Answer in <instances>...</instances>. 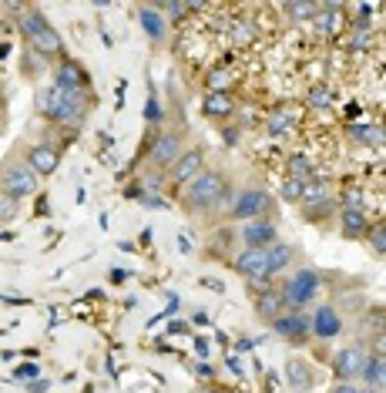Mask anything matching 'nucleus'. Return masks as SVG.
Instances as JSON below:
<instances>
[{
  "label": "nucleus",
  "instance_id": "18",
  "mask_svg": "<svg viewBox=\"0 0 386 393\" xmlns=\"http://www.w3.org/2000/svg\"><path fill=\"white\" fill-rule=\"evenodd\" d=\"M138 24H141V30L148 34V41L152 44H165L168 41V20H165V14H162L155 4H141L138 7Z\"/></svg>",
  "mask_w": 386,
  "mask_h": 393
},
{
  "label": "nucleus",
  "instance_id": "21",
  "mask_svg": "<svg viewBox=\"0 0 386 393\" xmlns=\"http://www.w3.org/2000/svg\"><path fill=\"white\" fill-rule=\"evenodd\" d=\"M235 111V98L229 91H205L202 98V114L205 118H229Z\"/></svg>",
  "mask_w": 386,
  "mask_h": 393
},
{
  "label": "nucleus",
  "instance_id": "44",
  "mask_svg": "<svg viewBox=\"0 0 386 393\" xmlns=\"http://www.w3.org/2000/svg\"><path fill=\"white\" fill-rule=\"evenodd\" d=\"M168 333H188V323H181V320H175V323L168 326Z\"/></svg>",
  "mask_w": 386,
  "mask_h": 393
},
{
  "label": "nucleus",
  "instance_id": "23",
  "mask_svg": "<svg viewBox=\"0 0 386 393\" xmlns=\"http://www.w3.org/2000/svg\"><path fill=\"white\" fill-rule=\"evenodd\" d=\"M359 329H363V339H359V343H373L376 337H383V306H380V303H376V306L363 316Z\"/></svg>",
  "mask_w": 386,
  "mask_h": 393
},
{
  "label": "nucleus",
  "instance_id": "14",
  "mask_svg": "<svg viewBox=\"0 0 386 393\" xmlns=\"http://www.w3.org/2000/svg\"><path fill=\"white\" fill-rule=\"evenodd\" d=\"M232 272H239L246 282L252 279H272L265 269V249H242L232 255Z\"/></svg>",
  "mask_w": 386,
  "mask_h": 393
},
{
  "label": "nucleus",
  "instance_id": "17",
  "mask_svg": "<svg viewBox=\"0 0 386 393\" xmlns=\"http://www.w3.org/2000/svg\"><path fill=\"white\" fill-rule=\"evenodd\" d=\"M286 383L292 393H309L316 387V370L313 363H306L303 356H289L286 360Z\"/></svg>",
  "mask_w": 386,
  "mask_h": 393
},
{
  "label": "nucleus",
  "instance_id": "27",
  "mask_svg": "<svg viewBox=\"0 0 386 393\" xmlns=\"http://www.w3.org/2000/svg\"><path fill=\"white\" fill-rule=\"evenodd\" d=\"M235 242H239V229H232V225H222L219 232H215V253L229 255Z\"/></svg>",
  "mask_w": 386,
  "mask_h": 393
},
{
  "label": "nucleus",
  "instance_id": "8",
  "mask_svg": "<svg viewBox=\"0 0 386 393\" xmlns=\"http://www.w3.org/2000/svg\"><path fill=\"white\" fill-rule=\"evenodd\" d=\"M366 356H370L366 343L339 346V350L332 353V377H336V383H339V380H343V383L359 380V370H363V363H366Z\"/></svg>",
  "mask_w": 386,
  "mask_h": 393
},
{
  "label": "nucleus",
  "instance_id": "19",
  "mask_svg": "<svg viewBox=\"0 0 386 393\" xmlns=\"http://www.w3.org/2000/svg\"><path fill=\"white\" fill-rule=\"evenodd\" d=\"M383 380H386V360L383 353H370L366 356V363H363V370H359V387H366V390H376L383 393Z\"/></svg>",
  "mask_w": 386,
  "mask_h": 393
},
{
  "label": "nucleus",
  "instance_id": "40",
  "mask_svg": "<svg viewBox=\"0 0 386 393\" xmlns=\"http://www.w3.org/2000/svg\"><path fill=\"white\" fill-rule=\"evenodd\" d=\"M145 195H148V192L141 188V182H131V185H128V188H124V198H138V202H141V198H145Z\"/></svg>",
  "mask_w": 386,
  "mask_h": 393
},
{
  "label": "nucleus",
  "instance_id": "41",
  "mask_svg": "<svg viewBox=\"0 0 386 393\" xmlns=\"http://www.w3.org/2000/svg\"><path fill=\"white\" fill-rule=\"evenodd\" d=\"M222 131H225V135H222V138H225V145H235V141L242 138V131H239V128H222Z\"/></svg>",
  "mask_w": 386,
  "mask_h": 393
},
{
  "label": "nucleus",
  "instance_id": "6",
  "mask_svg": "<svg viewBox=\"0 0 386 393\" xmlns=\"http://www.w3.org/2000/svg\"><path fill=\"white\" fill-rule=\"evenodd\" d=\"M185 138H188V125H185V128H181V125L162 128V131H158V138L152 141L148 155H145V158H148V169L165 175V171L179 162V155L185 152Z\"/></svg>",
  "mask_w": 386,
  "mask_h": 393
},
{
  "label": "nucleus",
  "instance_id": "2",
  "mask_svg": "<svg viewBox=\"0 0 386 393\" xmlns=\"http://www.w3.org/2000/svg\"><path fill=\"white\" fill-rule=\"evenodd\" d=\"M20 34L30 44V51L37 57H44V61H61L64 57V37L44 17L41 7H24L20 11Z\"/></svg>",
  "mask_w": 386,
  "mask_h": 393
},
{
  "label": "nucleus",
  "instance_id": "26",
  "mask_svg": "<svg viewBox=\"0 0 386 393\" xmlns=\"http://www.w3.org/2000/svg\"><path fill=\"white\" fill-rule=\"evenodd\" d=\"M363 239L370 242V249H373V255H376V259H383V255H386V225H383V222L370 225Z\"/></svg>",
  "mask_w": 386,
  "mask_h": 393
},
{
  "label": "nucleus",
  "instance_id": "38",
  "mask_svg": "<svg viewBox=\"0 0 386 393\" xmlns=\"http://www.w3.org/2000/svg\"><path fill=\"white\" fill-rule=\"evenodd\" d=\"M330 393H363V387H359L356 380H349V383H343V380H339V383H332V387H330Z\"/></svg>",
  "mask_w": 386,
  "mask_h": 393
},
{
  "label": "nucleus",
  "instance_id": "51",
  "mask_svg": "<svg viewBox=\"0 0 386 393\" xmlns=\"http://www.w3.org/2000/svg\"><path fill=\"white\" fill-rule=\"evenodd\" d=\"M363 393H376V390H366V387H363Z\"/></svg>",
  "mask_w": 386,
  "mask_h": 393
},
{
  "label": "nucleus",
  "instance_id": "3",
  "mask_svg": "<svg viewBox=\"0 0 386 393\" xmlns=\"http://www.w3.org/2000/svg\"><path fill=\"white\" fill-rule=\"evenodd\" d=\"M319 293H322V276H319L316 269H309V266L292 269V276L279 286V296H282L286 313H303L306 306H313V303H316Z\"/></svg>",
  "mask_w": 386,
  "mask_h": 393
},
{
  "label": "nucleus",
  "instance_id": "48",
  "mask_svg": "<svg viewBox=\"0 0 386 393\" xmlns=\"http://www.w3.org/2000/svg\"><path fill=\"white\" fill-rule=\"evenodd\" d=\"M205 286H208V289H215V293H225V286H222L219 279H205Z\"/></svg>",
  "mask_w": 386,
  "mask_h": 393
},
{
  "label": "nucleus",
  "instance_id": "5",
  "mask_svg": "<svg viewBox=\"0 0 386 393\" xmlns=\"http://www.w3.org/2000/svg\"><path fill=\"white\" fill-rule=\"evenodd\" d=\"M272 215H276L272 195L265 188H259V185H246V188L235 192L225 222H252V219H272Z\"/></svg>",
  "mask_w": 386,
  "mask_h": 393
},
{
  "label": "nucleus",
  "instance_id": "45",
  "mask_svg": "<svg viewBox=\"0 0 386 393\" xmlns=\"http://www.w3.org/2000/svg\"><path fill=\"white\" fill-rule=\"evenodd\" d=\"M198 377H202V380L215 377V370H212V366H208V363H202V366H198Z\"/></svg>",
  "mask_w": 386,
  "mask_h": 393
},
{
  "label": "nucleus",
  "instance_id": "35",
  "mask_svg": "<svg viewBox=\"0 0 386 393\" xmlns=\"http://www.w3.org/2000/svg\"><path fill=\"white\" fill-rule=\"evenodd\" d=\"M332 209H336V202L326 198V202H319V205H309V209H306V219H309V222H322Z\"/></svg>",
  "mask_w": 386,
  "mask_h": 393
},
{
  "label": "nucleus",
  "instance_id": "9",
  "mask_svg": "<svg viewBox=\"0 0 386 393\" xmlns=\"http://www.w3.org/2000/svg\"><path fill=\"white\" fill-rule=\"evenodd\" d=\"M343 309L336 306V303H319L316 313L309 316V337L316 339H336L339 333H343Z\"/></svg>",
  "mask_w": 386,
  "mask_h": 393
},
{
  "label": "nucleus",
  "instance_id": "11",
  "mask_svg": "<svg viewBox=\"0 0 386 393\" xmlns=\"http://www.w3.org/2000/svg\"><path fill=\"white\" fill-rule=\"evenodd\" d=\"M51 85L64 87V91H91V74H88V68H84L78 57H61L54 68V81Z\"/></svg>",
  "mask_w": 386,
  "mask_h": 393
},
{
  "label": "nucleus",
  "instance_id": "15",
  "mask_svg": "<svg viewBox=\"0 0 386 393\" xmlns=\"http://www.w3.org/2000/svg\"><path fill=\"white\" fill-rule=\"evenodd\" d=\"M64 101H68V91L57 85H44L37 87V95H34V104H37V114L47 118L51 125L61 121V114H64Z\"/></svg>",
  "mask_w": 386,
  "mask_h": 393
},
{
  "label": "nucleus",
  "instance_id": "7",
  "mask_svg": "<svg viewBox=\"0 0 386 393\" xmlns=\"http://www.w3.org/2000/svg\"><path fill=\"white\" fill-rule=\"evenodd\" d=\"M24 152V165H28L37 179H51L57 169H61V148L51 145V141H30L20 148Z\"/></svg>",
  "mask_w": 386,
  "mask_h": 393
},
{
  "label": "nucleus",
  "instance_id": "42",
  "mask_svg": "<svg viewBox=\"0 0 386 393\" xmlns=\"http://www.w3.org/2000/svg\"><path fill=\"white\" fill-rule=\"evenodd\" d=\"M195 353H198V356H208V339H195Z\"/></svg>",
  "mask_w": 386,
  "mask_h": 393
},
{
  "label": "nucleus",
  "instance_id": "25",
  "mask_svg": "<svg viewBox=\"0 0 386 393\" xmlns=\"http://www.w3.org/2000/svg\"><path fill=\"white\" fill-rule=\"evenodd\" d=\"M292 125H296V114H292V108H276V111L269 114V121H265L269 135H286V131H292Z\"/></svg>",
  "mask_w": 386,
  "mask_h": 393
},
{
  "label": "nucleus",
  "instance_id": "37",
  "mask_svg": "<svg viewBox=\"0 0 386 393\" xmlns=\"http://www.w3.org/2000/svg\"><path fill=\"white\" fill-rule=\"evenodd\" d=\"M330 87H316V91H313V95H309V104H313V108H326V104H330Z\"/></svg>",
  "mask_w": 386,
  "mask_h": 393
},
{
  "label": "nucleus",
  "instance_id": "30",
  "mask_svg": "<svg viewBox=\"0 0 386 393\" xmlns=\"http://www.w3.org/2000/svg\"><path fill=\"white\" fill-rule=\"evenodd\" d=\"M289 179H299V182H309L313 179V165L306 155H292L289 158Z\"/></svg>",
  "mask_w": 386,
  "mask_h": 393
},
{
  "label": "nucleus",
  "instance_id": "12",
  "mask_svg": "<svg viewBox=\"0 0 386 393\" xmlns=\"http://www.w3.org/2000/svg\"><path fill=\"white\" fill-rule=\"evenodd\" d=\"M239 239H242V249H269L272 242H279L276 219H252V222H242Z\"/></svg>",
  "mask_w": 386,
  "mask_h": 393
},
{
  "label": "nucleus",
  "instance_id": "24",
  "mask_svg": "<svg viewBox=\"0 0 386 393\" xmlns=\"http://www.w3.org/2000/svg\"><path fill=\"white\" fill-rule=\"evenodd\" d=\"M326 198H330L326 179H316V175H313V179L303 185V198H299V202H303V209H309V205H319V202H326Z\"/></svg>",
  "mask_w": 386,
  "mask_h": 393
},
{
  "label": "nucleus",
  "instance_id": "33",
  "mask_svg": "<svg viewBox=\"0 0 386 393\" xmlns=\"http://www.w3.org/2000/svg\"><path fill=\"white\" fill-rule=\"evenodd\" d=\"M303 185L306 182H299V179H286L282 188H279V195L286 198V202H299V198H303Z\"/></svg>",
  "mask_w": 386,
  "mask_h": 393
},
{
  "label": "nucleus",
  "instance_id": "36",
  "mask_svg": "<svg viewBox=\"0 0 386 393\" xmlns=\"http://www.w3.org/2000/svg\"><path fill=\"white\" fill-rule=\"evenodd\" d=\"M17 219V202L0 195V222H14Z\"/></svg>",
  "mask_w": 386,
  "mask_h": 393
},
{
  "label": "nucleus",
  "instance_id": "4",
  "mask_svg": "<svg viewBox=\"0 0 386 393\" xmlns=\"http://www.w3.org/2000/svg\"><path fill=\"white\" fill-rule=\"evenodd\" d=\"M37 188H41V179L24 165L20 155H11V158L0 162V195L4 198L20 202V198L37 195Z\"/></svg>",
  "mask_w": 386,
  "mask_h": 393
},
{
  "label": "nucleus",
  "instance_id": "22",
  "mask_svg": "<svg viewBox=\"0 0 386 393\" xmlns=\"http://www.w3.org/2000/svg\"><path fill=\"white\" fill-rule=\"evenodd\" d=\"M255 313H259V320H265V323H272L276 316H282V313H286V306H282V296H279V289H265V293L255 296Z\"/></svg>",
  "mask_w": 386,
  "mask_h": 393
},
{
  "label": "nucleus",
  "instance_id": "20",
  "mask_svg": "<svg viewBox=\"0 0 386 393\" xmlns=\"http://www.w3.org/2000/svg\"><path fill=\"white\" fill-rule=\"evenodd\" d=\"M339 229H343V239H363L366 229H370V215L363 209H349V205H346V209L339 212Z\"/></svg>",
  "mask_w": 386,
  "mask_h": 393
},
{
  "label": "nucleus",
  "instance_id": "31",
  "mask_svg": "<svg viewBox=\"0 0 386 393\" xmlns=\"http://www.w3.org/2000/svg\"><path fill=\"white\" fill-rule=\"evenodd\" d=\"M282 11H286L292 20H309V17L319 14V4H286Z\"/></svg>",
  "mask_w": 386,
  "mask_h": 393
},
{
  "label": "nucleus",
  "instance_id": "10",
  "mask_svg": "<svg viewBox=\"0 0 386 393\" xmlns=\"http://www.w3.org/2000/svg\"><path fill=\"white\" fill-rule=\"evenodd\" d=\"M198 171H205V148H202V145H192V148H185V152L179 155V162L165 171V179L171 185L185 188V185L192 182Z\"/></svg>",
  "mask_w": 386,
  "mask_h": 393
},
{
  "label": "nucleus",
  "instance_id": "39",
  "mask_svg": "<svg viewBox=\"0 0 386 393\" xmlns=\"http://www.w3.org/2000/svg\"><path fill=\"white\" fill-rule=\"evenodd\" d=\"M252 37H255V34H252L246 24H235V30H232V41H235V44H248Z\"/></svg>",
  "mask_w": 386,
  "mask_h": 393
},
{
  "label": "nucleus",
  "instance_id": "16",
  "mask_svg": "<svg viewBox=\"0 0 386 393\" xmlns=\"http://www.w3.org/2000/svg\"><path fill=\"white\" fill-rule=\"evenodd\" d=\"M296 262H299V249H296L292 242H272V246L265 249V269H269V276H282V272H289Z\"/></svg>",
  "mask_w": 386,
  "mask_h": 393
},
{
  "label": "nucleus",
  "instance_id": "49",
  "mask_svg": "<svg viewBox=\"0 0 386 393\" xmlns=\"http://www.w3.org/2000/svg\"><path fill=\"white\" fill-rule=\"evenodd\" d=\"M195 323H198V326H208V323H212V320H208L205 313H195Z\"/></svg>",
  "mask_w": 386,
  "mask_h": 393
},
{
  "label": "nucleus",
  "instance_id": "32",
  "mask_svg": "<svg viewBox=\"0 0 386 393\" xmlns=\"http://www.w3.org/2000/svg\"><path fill=\"white\" fill-rule=\"evenodd\" d=\"M235 78H232V71H225V68H215L212 74H208V91H225V87L232 85Z\"/></svg>",
  "mask_w": 386,
  "mask_h": 393
},
{
  "label": "nucleus",
  "instance_id": "43",
  "mask_svg": "<svg viewBox=\"0 0 386 393\" xmlns=\"http://www.w3.org/2000/svg\"><path fill=\"white\" fill-rule=\"evenodd\" d=\"M47 387H51L47 380H34V383H30V393H44V390H47Z\"/></svg>",
  "mask_w": 386,
  "mask_h": 393
},
{
  "label": "nucleus",
  "instance_id": "34",
  "mask_svg": "<svg viewBox=\"0 0 386 393\" xmlns=\"http://www.w3.org/2000/svg\"><path fill=\"white\" fill-rule=\"evenodd\" d=\"M14 380L17 383H34V380H41V366L37 363H20L14 370Z\"/></svg>",
  "mask_w": 386,
  "mask_h": 393
},
{
  "label": "nucleus",
  "instance_id": "47",
  "mask_svg": "<svg viewBox=\"0 0 386 393\" xmlns=\"http://www.w3.org/2000/svg\"><path fill=\"white\" fill-rule=\"evenodd\" d=\"M235 350H239V353H248V350H252V339H239V343H235Z\"/></svg>",
  "mask_w": 386,
  "mask_h": 393
},
{
  "label": "nucleus",
  "instance_id": "50",
  "mask_svg": "<svg viewBox=\"0 0 386 393\" xmlns=\"http://www.w3.org/2000/svg\"><path fill=\"white\" fill-rule=\"evenodd\" d=\"M229 366H232L235 373H239V377H242V363H239V360H235V356H229Z\"/></svg>",
  "mask_w": 386,
  "mask_h": 393
},
{
  "label": "nucleus",
  "instance_id": "1",
  "mask_svg": "<svg viewBox=\"0 0 386 393\" xmlns=\"http://www.w3.org/2000/svg\"><path fill=\"white\" fill-rule=\"evenodd\" d=\"M232 198H235V185H232V179H229V171L205 169L181 188L179 205L185 209V215H192V219L222 222V219H229Z\"/></svg>",
  "mask_w": 386,
  "mask_h": 393
},
{
  "label": "nucleus",
  "instance_id": "28",
  "mask_svg": "<svg viewBox=\"0 0 386 393\" xmlns=\"http://www.w3.org/2000/svg\"><path fill=\"white\" fill-rule=\"evenodd\" d=\"M145 125H148V128H162V125H165V108H162V101L155 98V91L148 95V104H145Z\"/></svg>",
  "mask_w": 386,
  "mask_h": 393
},
{
  "label": "nucleus",
  "instance_id": "29",
  "mask_svg": "<svg viewBox=\"0 0 386 393\" xmlns=\"http://www.w3.org/2000/svg\"><path fill=\"white\" fill-rule=\"evenodd\" d=\"M349 135H353V141H363V145H383V128L373 125V128H349Z\"/></svg>",
  "mask_w": 386,
  "mask_h": 393
},
{
  "label": "nucleus",
  "instance_id": "46",
  "mask_svg": "<svg viewBox=\"0 0 386 393\" xmlns=\"http://www.w3.org/2000/svg\"><path fill=\"white\" fill-rule=\"evenodd\" d=\"M179 249H181V253H192V242H188V236H179Z\"/></svg>",
  "mask_w": 386,
  "mask_h": 393
},
{
  "label": "nucleus",
  "instance_id": "52",
  "mask_svg": "<svg viewBox=\"0 0 386 393\" xmlns=\"http://www.w3.org/2000/svg\"><path fill=\"white\" fill-rule=\"evenodd\" d=\"M0 135H4V121H0Z\"/></svg>",
  "mask_w": 386,
  "mask_h": 393
},
{
  "label": "nucleus",
  "instance_id": "13",
  "mask_svg": "<svg viewBox=\"0 0 386 393\" xmlns=\"http://www.w3.org/2000/svg\"><path fill=\"white\" fill-rule=\"evenodd\" d=\"M269 326H272L276 337H282L286 343H296V346H303L309 339V316L306 313H282Z\"/></svg>",
  "mask_w": 386,
  "mask_h": 393
}]
</instances>
